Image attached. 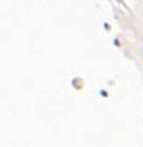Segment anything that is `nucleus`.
Segmentation results:
<instances>
[]
</instances>
